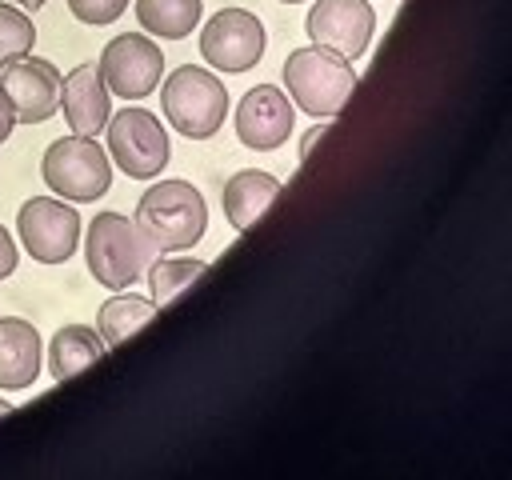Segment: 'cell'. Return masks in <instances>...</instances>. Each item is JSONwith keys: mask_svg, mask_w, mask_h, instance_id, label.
Returning <instances> with one entry per match:
<instances>
[{"mask_svg": "<svg viewBox=\"0 0 512 480\" xmlns=\"http://www.w3.org/2000/svg\"><path fill=\"white\" fill-rule=\"evenodd\" d=\"M0 416H12V404L8 400H0Z\"/></svg>", "mask_w": 512, "mask_h": 480, "instance_id": "cell-26", "label": "cell"}, {"mask_svg": "<svg viewBox=\"0 0 512 480\" xmlns=\"http://www.w3.org/2000/svg\"><path fill=\"white\" fill-rule=\"evenodd\" d=\"M40 176H44L48 192H56L60 200L88 204L112 188V156L96 144V136L72 132V136H60L48 144V152L40 160Z\"/></svg>", "mask_w": 512, "mask_h": 480, "instance_id": "cell-5", "label": "cell"}, {"mask_svg": "<svg viewBox=\"0 0 512 480\" xmlns=\"http://www.w3.org/2000/svg\"><path fill=\"white\" fill-rule=\"evenodd\" d=\"M48 376L56 380V384H64V380H72L76 372H84L88 364H96L104 352H108V344H104V336L96 332V328H88V324H64V328H56V336L48 340Z\"/></svg>", "mask_w": 512, "mask_h": 480, "instance_id": "cell-16", "label": "cell"}, {"mask_svg": "<svg viewBox=\"0 0 512 480\" xmlns=\"http://www.w3.org/2000/svg\"><path fill=\"white\" fill-rule=\"evenodd\" d=\"M204 12V0H136V20L144 32L160 40H184L196 32Z\"/></svg>", "mask_w": 512, "mask_h": 480, "instance_id": "cell-18", "label": "cell"}, {"mask_svg": "<svg viewBox=\"0 0 512 480\" xmlns=\"http://www.w3.org/2000/svg\"><path fill=\"white\" fill-rule=\"evenodd\" d=\"M36 44V28L28 20L24 8H16L12 0H0V68L28 56Z\"/></svg>", "mask_w": 512, "mask_h": 480, "instance_id": "cell-20", "label": "cell"}, {"mask_svg": "<svg viewBox=\"0 0 512 480\" xmlns=\"http://www.w3.org/2000/svg\"><path fill=\"white\" fill-rule=\"evenodd\" d=\"M296 128V104L276 84H256L236 104V136L244 148L272 152L280 148Z\"/></svg>", "mask_w": 512, "mask_h": 480, "instance_id": "cell-12", "label": "cell"}, {"mask_svg": "<svg viewBox=\"0 0 512 480\" xmlns=\"http://www.w3.org/2000/svg\"><path fill=\"white\" fill-rule=\"evenodd\" d=\"M136 224L156 244V252H184L208 228V204L188 180H160L136 200Z\"/></svg>", "mask_w": 512, "mask_h": 480, "instance_id": "cell-2", "label": "cell"}, {"mask_svg": "<svg viewBox=\"0 0 512 480\" xmlns=\"http://www.w3.org/2000/svg\"><path fill=\"white\" fill-rule=\"evenodd\" d=\"M316 136H324V128H312V132H308V136L300 140V156H308V148L316 144Z\"/></svg>", "mask_w": 512, "mask_h": 480, "instance_id": "cell-24", "label": "cell"}, {"mask_svg": "<svg viewBox=\"0 0 512 480\" xmlns=\"http://www.w3.org/2000/svg\"><path fill=\"white\" fill-rule=\"evenodd\" d=\"M208 272V260H188V256H164V260H152L148 264V288H152V300L156 308L172 304L192 280H200Z\"/></svg>", "mask_w": 512, "mask_h": 480, "instance_id": "cell-19", "label": "cell"}, {"mask_svg": "<svg viewBox=\"0 0 512 480\" xmlns=\"http://www.w3.org/2000/svg\"><path fill=\"white\" fill-rule=\"evenodd\" d=\"M280 4H300V0H280Z\"/></svg>", "mask_w": 512, "mask_h": 480, "instance_id": "cell-27", "label": "cell"}, {"mask_svg": "<svg viewBox=\"0 0 512 480\" xmlns=\"http://www.w3.org/2000/svg\"><path fill=\"white\" fill-rule=\"evenodd\" d=\"M80 224L84 220L76 216L72 200H60V196H32L16 212V232L36 264L72 260V252L80 244Z\"/></svg>", "mask_w": 512, "mask_h": 480, "instance_id": "cell-7", "label": "cell"}, {"mask_svg": "<svg viewBox=\"0 0 512 480\" xmlns=\"http://www.w3.org/2000/svg\"><path fill=\"white\" fill-rule=\"evenodd\" d=\"M60 68L44 56H20L0 68V88L16 108V124H40L60 108Z\"/></svg>", "mask_w": 512, "mask_h": 480, "instance_id": "cell-11", "label": "cell"}, {"mask_svg": "<svg viewBox=\"0 0 512 480\" xmlns=\"http://www.w3.org/2000/svg\"><path fill=\"white\" fill-rule=\"evenodd\" d=\"M12 4H20V8H28V12H36V8H44L48 0H12Z\"/></svg>", "mask_w": 512, "mask_h": 480, "instance_id": "cell-25", "label": "cell"}, {"mask_svg": "<svg viewBox=\"0 0 512 480\" xmlns=\"http://www.w3.org/2000/svg\"><path fill=\"white\" fill-rule=\"evenodd\" d=\"M284 88H288V100L300 112H308L316 120L320 116H336L356 92V68H352V60L336 56L332 48L308 44V48L288 52Z\"/></svg>", "mask_w": 512, "mask_h": 480, "instance_id": "cell-3", "label": "cell"}, {"mask_svg": "<svg viewBox=\"0 0 512 480\" xmlns=\"http://www.w3.org/2000/svg\"><path fill=\"white\" fill-rule=\"evenodd\" d=\"M124 8H128V0H68V12H72L80 24H92V28L120 20Z\"/></svg>", "mask_w": 512, "mask_h": 480, "instance_id": "cell-21", "label": "cell"}, {"mask_svg": "<svg viewBox=\"0 0 512 480\" xmlns=\"http://www.w3.org/2000/svg\"><path fill=\"white\" fill-rule=\"evenodd\" d=\"M12 128H16V108H12V100H8V92L0 88V144H8V136H12Z\"/></svg>", "mask_w": 512, "mask_h": 480, "instance_id": "cell-23", "label": "cell"}, {"mask_svg": "<svg viewBox=\"0 0 512 480\" xmlns=\"http://www.w3.org/2000/svg\"><path fill=\"white\" fill-rule=\"evenodd\" d=\"M264 48H268L264 24L248 8H220L200 28V56L216 72H248L260 64Z\"/></svg>", "mask_w": 512, "mask_h": 480, "instance_id": "cell-8", "label": "cell"}, {"mask_svg": "<svg viewBox=\"0 0 512 480\" xmlns=\"http://www.w3.org/2000/svg\"><path fill=\"white\" fill-rule=\"evenodd\" d=\"M96 64H100V76H104L108 92L112 96H124V100L152 96V88L164 76V52L144 32H120V36H112L104 44V52H100Z\"/></svg>", "mask_w": 512, "mask_h": 480, "instance_id": "cell-9", "label": "cell"}, {"mask_svg": "<svg viewBox=\"0 0 512 480\" xmlns=\"http://www.w3.org/2000/svg\"><path fill=\"white\" fill-rule=\"evenodd\" d=\"M156 256V244L124 212H96L84 236V260L100 288H132Z\"/></svg>", "mask_w": 512, "mask_h": 480, "instance_id": "cell-1", "label": "cell"}, {"mask_svg": "<svg viewBox=\"0 0 512 480\" xmlns=\"http://www.w3.org/2000/svg\"><path fill=\"white\" fill-rule=\"evenodd\" d=\"M160 108H164L168 128H176L188 140H208L220 132L228 116V88L208 68L180 64L160 84Z\"/></svg>", "mask_w": 512, "mask_h": 480, "instance_id": "cell-4", "label": "cell"}, {"mask_svg": "<svg viewBox=\"0 0 512 480\" xmlns=\"http://www.w3.org/2000/svg\"><path fill=\"white\" fill-rule=\"evenodd\" d=\"M16 264H20V252H16V240L8 236V228L0 224V280H8L12 272H16Z\"/></svg>", "mask_w": 512, "mask_h": 480, "instance_id": "cell-22", "label": "cell"}, {"mask_svg": "<svg viewBox=\"0 0 512 480\" xmlns=\"http://www.w3.org/2000/svg\"><path fill=\"white\" fill-rule=\"evenodd\" d=\"M152 316H156V300H152V296L144 300V296H132V292H116L112 300L100 304V312H96V332L104 336L108 348H116V344H124L132 332H140Z\"/></svg>", "mask_w": 512, "mask_h": 480, "instance_id": "cell-17", "label": "cell"}, {"mask_svg": "<svg viewBox=\"0 0 512 480\" xmlns=\"http://www.w3.org/2000/svg\"><path fill=\"white\" fill-rule=\"evenodd\" d=\"M304 32L312 36V44L332 48L344 60H360L372 44L376 12L368 0H316L308 8Z\"/></svg>", "mask_w": 512, "mask_h": 480, "instance_id": "cell-10", "label": "cell"}, {"mask_svg": "<svg viewBox=\"0 0 512 480\" xmlns=\"http://www.w3.org/2000/svg\"><path fill=\"white\" fill-rule=\"evenodd\" d=\"M280 196V180L272 172H260V168H244L236 176H228L224 192H220V204H224V216L236 232H248Z\"/></svg>", "mask_w": 512, "mask_h": 480, "instance_id": "cell-15", "label": "cell"}, {"mask_svg": "<svg viewBox=\"0 0 512 480\" xmlns=\"http://www.w3.org/2000/svg\"><path fill=\"white\" fill-rule=\"evenodd\" d=\"M60 112L76 136H100L112 116V92L100 64H76L60 84Z\"/></svg>", "mask_w": 512, "mask_h": 480, "instance_id": "cell-13", "label": "cell"}, {"mask_svg": "<svg viewBox=\"0 0 512 480\" xmlns=\"http://www.w3.org/2000/svg\"><path fill=\"white\" fill-rule=\"evenodd\" d=\"M44 364V344L32 320L20 316H4L0 320V388L4 392H20L32 388Z\"/></svg>", "mask_w": 512, "mask_h": 480, "instance_id": "cell-14", "label": "cell"}, {"mask_svg": "<svg viewBox=\"0 0 512 480\" xmlns=\"http://www.w3.org/2000/svg\"><path fill=\"white\" fill-rule=\"evenodd\" d=\"M104 132H108V156L116 160V168L124 176L152 180V176L164 172V164L172 156V144H168V128L160 124L156 112H148L140 104H128V108L108 116Z\"/></svg>", "mask_w": 512, "mask_h": 480, "instance_id": "cell-6", "label": "cell"}]
</instances>
